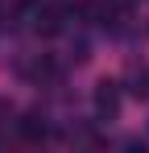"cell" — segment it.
I'll list each match as a JSON object with an SVG mask.
<instances>
[{
  "instance_id": "obj_3",
  "label": "cell",
  "mask_w": 149,
  "mask_h": 153,
  "mask_svg": "<svg viewBox=\"0 0 149 153\" xmlns=\"http://www.w3.org/2000/svg\"><path fill=\"white\" fill-rule=\"evenodd\" d=\"M37 33H42V37H58V33H62V13H58V8H42V13H37Z\"/></svg>"
},
{
  "instance_id": "obj_1",
  "label": "cell",
  "mask_w": 149,
  "mask_h": 153,
  "mask_svg": "<svg viewBox=\"0 0 149 153\" xmlns=\"http://www.w3.org/2000/svg\"><path fill=\"white\" fill-rule=\"evenodd\" d=\"M116 112H120V87L104 79L95 87V116L99 120H116Z\"/></svg>"
},
{
  "instance_id": "obj_2",
  "label": "cell",
  "mask_w": 149,
  "mask_h": 153,
  "mask_svg": "<svg viewBox=\"0 0 149 153\" xmlns=\"http://www.w3.org/2000/svg\"><path fill=\"white\" fill-rule=\"evenodd\" d=\"M17 132H21L25 141H46V137H50V124H46V116H37V112H25L21 120H17Z\"/></svg>"
},
{
  "instance_id": "obj_4",
  "label": "cell",
  "mask_w": 149,
  "mask_h": 153,
  "mask_svg": "<svg viewBox=\"0 0 149 153\" xmlns=\"http://www.w3.org/2000/svg\"><path fill=\"white\" fill-rule=\"evenodd\" d=\"M137 100H149V66H141L137 75H133V87H128Z\"/></svg>"
}]
</instances>
